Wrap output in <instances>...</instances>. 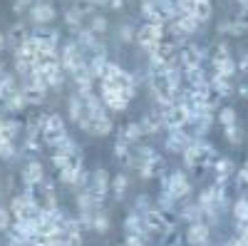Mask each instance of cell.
<instances>
[{
    "mask_svg": "<svg viewBox=\"0 0 248 246\" xmlns=\"http://www.w3.org/2000/svg\"><path fill=\"white\" fill-rule=\"evenodd\" d=\"M223 134H226V139H229V142H233V145H238V142H241V132H238L236 125L233 127H223Z\"/></svg>",
    "mask_w": 248,
    "mask_h": 246,
    "instance_id": "34",
    "label": "cell"
},
{
    "mask_svg": "<svg viewBox=\"0 0 248 246\" xmlns=\"http://www.w3.org/2000/svg\"><path fill=\"white\" fill-rule=\"evenodd\" d=\"M67 110H70V117L77 122V125H79V122L87 117V110H85V99H82V95H72V97L67 99Z\"/></svg>",
    "mask_w": 248,
    "mask_h": 246,
    "instance_id": "16",
    "label": "cell"
},
{
    "mask_svg": "<svg viewBox=\"0 0 248 246\" xmlns=\"http://www.w3.org/2000/svg\"><path fill=\"white\" fill-rule=\"evenodd\" d=\"M99 97H102V102H105V107H107V110H112V112H124L134 95H132V92H122V90L112 87L109 82H102Z\"/></svg>",
    "mask_w": 248,
    "mask_h": 246,
    "instance_id": "3",
    "label": "cell"
},
{
    "mask_svg": "<svg viewBox=\"0 0 248 246\" xmlns=\"http://www.w3.org/2000/svg\"><path fill=\"white\" fill-rule=\"evenodd\" d=\"M0 50H5V35L0 33Z\"/></svg>",
    "mask_w": 248,
    "mask_h": 246,
    "instance_id": "43",
    "label": "cell"
},
{
    "mask_svg": "<svg viewBox=\"0 0 248 246\" xmlns=\"http://www.w3.org/2000/svg\"><path fill=\"white\" fill-rule=\"evenodd\" d=\"M201 246H211V241H206V244H201Z\"/></svg>",
    "mask_w": 248,
    "mask_h": 246,
    "instance_id": "44",
    "label": "cell"
},
{
    "mask_svg": "<svg viewBox=\"0 0 248 246\" xmlns=\"http://www.w3.org/2000/svg\"><path fill=\"white\" fill-rule=\"evenodd\" d=\"M218 119H221L223 127H233L236 125V110L233 107H223L221 115H218Z\"/></svg>",
    "mask_w": 248,
    "mask_h": 246,
    "instance_id": "27",
    "label": "cell"
},
{
    "mask_svg": "<svg viewBox=\"0 0 248 246\" xmlns=\"http://www.w3.org/2000/svg\"><path fill=\"white\" fill-rule=\"evenodd\" d=\"M82 172H85V169H75V167H67V169H62V172H60V179H62V184H67V187H75V189H77V184H79V177H82Z\"/></svg>",
    "mask_w": 248,
    "mask_h": 246,
    "instance_id": "22",
    "label": "cell"
},
{
    "mask_svg": "<svg viewBox=\"0 0 248 246\" xmlns=\"http://www.w3.org/2000/svg\"><path fill=\"white\" fill-rule=\"evenodd\" d=\"M161 122H164V127H169V130H184L191 122V115L181 102H174V105L161 110Z\"/></svg>",
    "mask_w": 248,
    "mask_h": 246,
    "instance_id": "5",
    "label": "cell"
},
{
    "mask_svg": "<svg viewBox=\"0 0 248 246\" xmlns=\"http://www.w3.org/2000/svg\"><path fill=\"white\" fill-rule=\"evenodd\" d=\"M238 184L241 187H248V164H243L241 172H238Z\"/></svg>",
    "mask_w": 248,
    "mask_h": 246,
    "instance_id": "37",
    "label": "cell"
},
{
    "mask_svg": "<svg viewBox=\"0 0 248 246\" xmlns=\"http://www.w3.org/2000/svg\"><path fill=\"white\" fill-rule=\"evenodd\" d=\"M13 229V214L8 207H0V231H8Z\"/></svg>",
    "mask_w": 248,
    "mask_h": 246,
    "instance_id": "30",
    "label": "cell"
},
{
    "mask_svg": "<svg viewBox=\"0 0 248 246\" xmlns=\"http://www.w3.org/2000/svg\"><path fill=\"white\" fill-rule=\"evenodd\" d=\"M79 127L85 130V132H90V134H94V137H107V134H112V130H114V125H112V119H109V115H97V117H85L79 122Z\"/></svg>",
    "mask_w": 248,
    "mask_h": 246,
    "instance_id": "9",
    "label": "cell"
},
{
    "mask_svg": "<svg viewBox=\"0 0 248 246\" xmlns=\"http://www.w3.org/2000/svg\"><path fill=\"white\" fill-rule=\"evenodd\" d=\"M124 246H147V239L139 236V234H127V239H124Z\"/></svg>",
    "mask_w": 248,
    "mask_h": 246,
    "instance_id": "35",
    "label": "cell"
},
{
    "mask_svg": "<svg viewBox=\"0 0 248 246\" xmlns=\"http://www.w3.org/2000/svg\"><path fill=\"white\" fill-rule=\"evenodd\" d=\"M211 13H214V8H211V0H196L194 3V17L199 20V23H206V20H211Z\"/></svg>",
    "mask_w": 248,
    "mask_h": 246,
    "instance_id": "20",
    "label": "cell"
},
{
    "mask_svg": "<svg viewBox=\"0 0 248 246\" xmlns=\"http://www.w3.org/2000/svg\"><path fill=\"white\" fill-rule=\"evenodd\" d=\"M40 137H43L45 145L50 147H57L62 139H67V130H65V122H62L60 115H45V122H43V130H40Z\"/></svg>",
    "mask_w": 248,
    "mask_h": 246,
    "instance_id": "1",
    "label": "cell"
},
{
    "mask_svg": "<svg viewBox=\"0 0 248 246\" xmlns=\"http://www.w3.org/2000/svg\"><path fill=\"white\" fill-rule=\"evenodd\" d=\"M45 181V167L37 159H30L23 167V184L25 187H40Z\"/></svg>",
    "mask_w": 248,
    "mask_h": 246,
    "instance_id": "11",
    "label": "cell"
},
{
    "mask_svg": "<svg viewBox=\"0 0 248 246\" xmlns=\"http://www.w3.org/2000/svg\"><path fill=\"white\" fill-rule=\"evenodd\" d=\"M122 246H124V244H122Z\"/></svg>",
    "mask_w": 248,
    "mask_h": 246,
    "instance_id": "45",
    "label": "cell"
},
{
    "mask_svg": "<svg viewBox=\"0 0 248 246\" xmlns=\"http://www.w3.org/2000/svg\"><path fill=\"white\" fill-rule=\"evenodd\" d=\"M223 246H246V241H243L241 236H236V239H229V241H226Z\"/></svg>",
    "mask_w": 248,
    "mask_h": 246,
    "instance_id": "39",
    "label": "cell"
},
{
    "mask_svg": "<svg viewBox=\"0 0 248 246\" xmlns=\"http://www.w3.org/2000/svg\"><path fill=\"white\" fill-rule=\"evenodd\" d=\"M127 187H129L127 174H117L112 179V194H114V199H122L124 194H127Z\"/></svg>",
    "mask_w": 248,
    "mask_h": 246,
    "instance_id": "25",
    "label": "cell"
},
{
    "mask_svg": "<svg viewBox=\"0 0 248 246\" xmlns=\"http://www.w3.org/2000/svg\"><path fill=\"white\" fill-rule=\"evenodd\" d=\"M144 216V224H147V229L152 234H167L169 229H174V224H171V212H161V209H152L147 214H141Z\"/></svg>",
    "mask_w": 248,
    "mask_h": 246,
    "instance_id": "7",
    "label": "cell"
},
{
    "mask_svg": "<svg viewBox=\"0 0 248 246\" xmlns=\"http://www.w3.org/2000/svg\"><path fill=\"white\" fill-rule=\"evenodd\" d=\"M92 229H94L97 234H105V231L109 229V216L102 212V209H97V212L92 214Z\"/></svg>",
    "mask_w": 248,
    "mask_h": 246,
    "instance_id": "24",
    "label": "cell"
},
{
    "mask_svg": "<svg viewBox=\"0 0 248 246\" xmlns=\"http://www.w3.org/2000/svg\"><path fill=\"white\" fill-rule=\"evenodd\" d=\"M164 33H167V30H164V25H159V23H144L139 30H137V43L144 48V50H147V52H152L159 43H161V40H164Z\"/></svg>",
    "mask_w": 248,
    "mask_h": 246,
    "instance_id": "6",
    "label": "cell"
},
{
    "mask_svg": "<svg viewBox=\"0 0 248 246\" xmlns=\"http://www.w3.org/2000/svg\"><path fill=\"white\" fill-rule=\"evenodd\" d=\"M90 30H92L94 35H102V33H107V17H102V15H92Z\"/></svg>",
    "mask_w": 248,
    "mask_h": 246,
    "instance_id": "28",
    "label": "cell"
},
{
    "mask_svg": "<svg viewBox=\"0 0 248 246\" xmlns=\"http://www.w3.org/2000/svg\"><path fill=\"white\" fill-rule=\"evenodd\" d=\"M30 20L35 25H47L55 20V8L47 3V0H40V3L30 5Z\"/></svg>",
    "mask_w": 248,
    "mask_h": 246,
    "instance_id": "13",
    "label": "cell"
},
{
    "mask_svg": "<svg viewBox=\"0 0 248 246\" xmlns=\"http://www.w3.org/2000/svg\"><path fill=\"white\" fill-rule=\"evenodd\" d=\"M209 82H211V87H214V92H216L218 97H226V95H231V92H233V85H231V77H229V75L211 72Z\"/></svg>",
    "mask_w": 248,
    "mask_h": 246,
    "instance_id": "15",
    "label": "cell"
},
{
    "mask_svg": "<svg viewBox=\"0 0 248 246\" xmlns=\"http://www.w3.org/2000/svg\"><path fill=\"white\" fill-rule=\"evenodd\" d=\"M15 157V142H0V159H13Z\"/></svg>",
    "mask_w": 248,
    "mask_h": 246,
    "instance_id": "32",
    "label": "cell"
},
{
    "mask_svg": "<svg viewBox=\"0 0 248 246\" xmlns=\"http://www.w3.org/2000/svg\"><path fill=\"white\" fill-rule=\"evenodd\" d=\"M238 70H243V72H248V52H243V57H241V63L236 65Z\"/></svg>",
    "mask_w": 248,
    "mask_h": 246,
    "instance_id": "38",
    "label": "cell"
},
{
    "mask_svg": "<svg viewBox=\"0 0 248 246\" xmlns=\"http://www.w3.org/2000/svg\"><path fill=\"white\" fill-rule=\"evenodd\" d=\"M233 216L238 221H248V199H238L233 207Z\"/></svg>",
    "mask_w": 248,
    "mask_h": 246,
    "instance_id": "29",
    "label": "cell"
},
{
    "mask_svg": "<svg viewBox=\"0 0 248 246\" xmlns=\"http://www.w3.org/2000/svg\"><path fill=\"white\" fill-rule=\"evenodd\" d=\"M211 65H214L211 72H221V75L233 77V72H236V63H233L231 50H229V45H226V43H221V45L214 50V55H211Z\"/></svg>",
    "mask_w": 248,
    "mask_h": 246,
    "instance_id": "8",
    "label": "cell"
},
{
    "mask_svg": "<svg viewBox=\"0 0 248 246\" xmlns=\"http://www.w3.org/2000/svg\"><path fill=\"white\" fill-rule=\"evenodd\" d=\"M161 192L169 194L174 201H176V199H184V197L191 194V181H189V177H186L184 172L164 174V179H161Z\"/></svg>",
    "mask_w": 248,
    "mask_h": 246,
    "instance_id": "2",
    "label": "cell"
},
{
    "mask_svg": "<svg viewBox=\"0 0 248 246\" xmlns=\"http://www.w3.org/2000/svg\"><path fill=\"white\" fill-rule=\"evenodd\" d=\"M181 216L189 221V224H194V221H203V209L199 207V204H186V207L181 209Z\"/></svg>",
    "mask_w": 248,
    "mask_h": 246,
    "instance_id": "23",
    "label": "cell"
},
{
    "mask_svg": "<svg viewBox=\"0 0 248 246\" xmlns=\"http://www.w3.org/2000/svg\"><path fill=\"white\" fill-rule=\"evenodd\" d=\"M186 241L191 246H201L206 241H211V229L206 221H194L189 224V229H186Z\"/></svg>",
    "mask_w": 248,
    "mask_h": 246,
    "instance_id": "12",
    "label": "cell"
},
{
    "mask_svg": "<svg viewBox=\"0 0 248 246\" xmlns=\"http://www.w3.org/2000/svg\"><path fill=\"white\" fill-rule=\"evenodd\" d=\"M109 3H112V0H94L97 8H105V5H109Z\"/></svg>",
    "mask_w": 248,
    "mask_h": 246,
    "instance_id": "42",
    "label": "cell"
},
{
    "mask_svg": "<svg viewBox=\"0 0 248 246\" xmlns=\"http://www.w3.org/2000/svg\"><path fill=\"white\" fill-rule=\"evenodd\" d=\"M152 209H156V207L152 204V199H149L147 194L137 199V212H139V214H147V212H152Z\"/></svg>",
    "mask_w": 248,
    "mask_h": 246,
    "instance_id": "31",
    "label": "cell"
},
{
    "mask_svg": "<svg viewBox=\"0 0 248 246\" xmlns=\"http://www.w3.org/2000/svg\"><path fill=\"white\" fill-rule=\"evenodd\" d=\"M28 37H30V30H28V28H25L23 23H15V25L10 28V33H8V40H10L13 45H17V48L23 45Z\"/></svg>",
    "mask_w": 248,
    "mask_h": 246,
    "instance_id": "21",
    "label": "cell"
},
{
    "mask_svg": "<svg viewBox=\"0 0 248 246\" xmlns=\"http://www.w3.org/2000/svg\"><path fill=\"white\" fill-rule=\"evenodd\" d=\"M122 5H124V0H112V3H109L112 10H122Z\"/></svg>",
    "mask_w": 248,
    "mask_h": 246,
    "instance_id": "40",
    "label": "cell"
},
{
    "mask_svg": "<svg viewBox=\"0 0 248 246\" xmlns=\"http://www.w3.org/2000/svg\"><path fill=\"white\" fill-rule=\"evenodd\" d=\"M92 201L97 204V207H102L107 199V194L112 192V179H109V172L107 169H94L92 177H90V187H87Z\"/></svg>",
    "mask_w": 248,
    "mask_h": 246,
    "instance_id": "4",
    "label": "cell"
},
{
    "mask_svg": "<svg viewBox=\"0 0 248 246\" xmlns=\"http://www.w3.org/2000/svg\"><path fill=\"white\" fill-rule=\"evenodd\" d=\"M94 0H75V13H79V15H92L94 13Z\"/></svg>",
    "mask_w": 248,
    "mask_h": 246,
    "instance_id": "26",
    "label": "cell"
},
{
    "mask_svg": "<svg viewBox=\"0 0 248 246\" xmlns=\"http://www.w3.org/2000/svg\"><path fill=\"white\" fill-rule=\"evenodd\" d=\"M139 137H141L139 122H127V125H122V130H119V139H124L127 145H134Z\"/></svg>",
    "mask_w": 248,
    "mask_h": 246,
    "instance_id": "18",
    "label": "cell"
},
{
    "mask_svg": "<svg viewBox=\"0 0 248 246\" xmlns=\"http://www.w3.org/2000/svg\"><path fill=\"white\" fill-rule=\"evenodd\" d=\"M203 57H206V52L201 45H189L179 52V65H181V70H194V67H201Z\"/></svg>",
    "mask_w": 248,
    "mask_h": 246,
    "instance_id": "10",
    "label": "cell"
},
{
    "mask_svg": "<svg viewBox=\"0 0 248 246\" xmlns=\"http://www.w3.org/2000/svg\"><path fill=\"white\" fill-rule=\"evenodd\" d=\"M124 231H127V234H139V236H144V239H149V236H152V231L147 229V224H144V216H141L139 212L127 214V219H124Z\"/></svg>",
    "mask_w": 248,
    "mask_h": 246,
    "instance_id": "14",
    "label": "cell"
},
{
    "mask_svg": "<svg viewBox=\"0 0 248 246\" xmlns=\"http://www.w3.org/2000/svg\"><path fill=\"white\" fill-rule=\"evenodd\" d=\"M238 92H241V97H246V99H248V82H243V85L238 87Z\"/></svg>",
    "mask_w": 248,
    "mask_h": 246,
    "instance_id": "41",
    "label": "cell"
},
{
    "mask_svg": "<svg viewBox=\"0 0 248 246\" xmlns=\"http://www.w3.org/2000/svg\"><path fill=\"white\" fill-rule=\"evenodd\" d=\"M65 20H67V25H72L75 30H82V15H79V13L67 10V13H65Z\"/></svg>",
    "mask_w": 248,
    "mask_h": 246,
    "instance_id": "33",
    "label": "cell"
},
{
    "mask_svg": "<svg viewBox=\"0 0 248 246\" xmlns=\"http://www.w3.org/2000/svg\"><path fill=\"white\" fill-rule=\"evenodd\" d=\"M211 169L216 172V184H226V179L231 177L233 164H231V159H223V157H218V159L211 164Z\"/></svg>",
    "mask_w": 248,
    "mask_h": 246,
    "instance_id": "17",
    "label": "cell"
},
{
    "mask_svg": "<svg viewBox=\"0 0 248 246\" xmlns=\"http://www.w3.org/2000/svg\"><path fill=\"white\" fill-rule=\"evenodd\" d=\"M20 92H23V97H25V102H28V107L32 105V107H37L40 102L45 99V90L43 87H30V85H23L20 87Z\"/></svg>",
    "mask_w": 248,
    "mask_h": 246,
    "instance_id": "19",
    "label": "cell"
},
{
    "mask_svg": "<svg viewBox=\"0 0 248 246\" xmlns=\"http://www.w3.org/2000/svg\"><path fill=\"white\" fill-rule=\"evenodd\" d=\"M119 37L124 40V43H132V40L137 37V33H132L129 25H122V28H119Z\"/></svg>",
    "mask_w": 248,
    "mask_h": 246,
    "instance_id": "36",
    "label": "cell"
}]
</instances>
